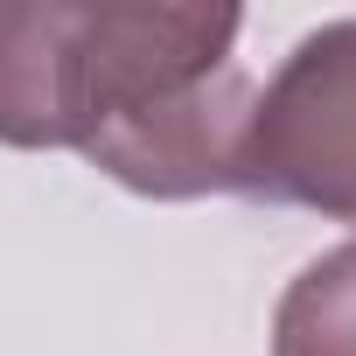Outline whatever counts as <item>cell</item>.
<instances>
[{"mask_svg":"<svg viewBox=\"0 0 356 356\" xmlns=\"http://www.w3.org/2000/svg\"><path fill=\"white\" fill-rule=\"evenodd\" d=\"M238 196L356 224V15L300 35L252 98Z\"/></svg>","mask_w":356,"mask_h":356,"instance_id":"obj_1","label":"cell"},{"mask_svg":"<svg viewBox=\"0 0 356 356\" xmlns=\"http://www.w3.org/2000/svg\"><path fill=\"white\" fill-rule=\"evenodd\" d=\"M259 84L238 63H217L210 77H189L175 91H154L126 112H112L77 154L112 175L119 189L154 203H196V196H238L245 189V126H252Z\"/></svg>","mask_w":356,"mask_h":356,"instance_id":"obj_2","label":"cell"},{"mask_svg":"<svg viewBox=\"0 0 356 356\" xmlns=\"http://www.w3.org/2000/svg\"><path fill=\"white\" fill-rule=\"evenodd\" d=\"M98 112V0H0V147H84Z\"/></svg>","mask_w":356,"mask_h":356,"instance_id":"obj_3","label":"cell"},{"mask_svg":"<svg viewBox=\"0 0 356 356\" xmlns=\"http://www.w3.org/2000/svg\"><path fill=\"white\" fill-rule=\"evenodd\" d=\"M273 356H356V238L286 280L273 307Z\"/></svg>","mask_w":356,"mask_h":356,"instance_id":"obj_4","label":"cell"}]
</instances>
